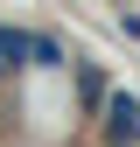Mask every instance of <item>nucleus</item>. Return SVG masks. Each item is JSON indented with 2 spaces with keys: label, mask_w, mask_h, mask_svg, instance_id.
I'll use <instances>...</instances> for the list:
<instances>
[{
  "label": "nucleus",
  "mask_w": 140,
  "mask_h": 147,
  "mask_svg": "<svg viewBox=\"0 0 140 147\" xmlns=\"http://www.w3.org/2000/svg\"><path fill=\"white\" fill-rule=\"evenodd\" d=\"M98 119H105V147H140V98L133 91H112Z\"/></svg>",
  "instance_id": "nucleus-1"
},
{
  "label": "nucleus",
  "mask_w": 140,
  "mask_h": 147,
  "mask_svg": "<svg viewBox=\"0 0 140 147\" xmlns=\"http://www.w3.org/2000/svg\"><path fill=\"white\" fill-rule=\"evenodd\" d=\"M70 84H77V105H84V112H105L112 84H105V70H98V63H70Z\"/></svg>",
  "instance_id": "nucleus-2"
},
{
  "label": "nucleus",
  "mask_w": 140,
  "mask_h": 147,
  "mask_svg": "<svg viewBox=\"0 0 140 147\" xmlns=\"http://www.w3.org/2000/svg\"><path fill=\"white\" fill-rule=\"evenodd\" d=\"M0 63L7 70H35V35L14 28V21H0Z\"/></svg>",
  "instance_id": "nucleus-3"
},
{
  "label": "nucleus",
  "mask_w": 140,
  "mask_h": 147,
  "mask_svg": "<svg viewBox=\"0 0 140 147\" xmlns=\"http://www.w3.org/2000/svg\"><path fill=\"white\" fill-rule=\"evenodd\" d=\"M35 70H63V42L56 35H35Z\"/></svg>",
  "instance_id": "nucleus-4"
},
{
  "label": "nucleus",
  "mask_w": 140,
  "mask_h": 147,
  "mask_svg": "<svg viewBox=\"0 0 140 147\" xmlns=\"http://www.w3.org/2000/svg\"><path fill=\"white\" fill-rule=\"evenodd\" d=\"M0 77H14V70H7V63H0Z\"/></svg>",
  "instance_id": "nucleus-5"
}]
</instances>
